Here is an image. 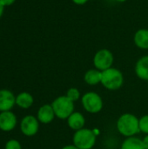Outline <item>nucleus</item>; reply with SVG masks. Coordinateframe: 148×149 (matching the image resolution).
<instances>
[{
	"label": "nucleus",
	"mask_w": 148,
	"mask_h": 149,
	"mask_svg": "<svg viewBox=\"0 0 148 149\" xmlns=\"http://www.w3.org/2000/svg\"><path fill=\"white\" fill-rule=\"evenodd\" d=\"M117 130L119 133L128 138L140 133L139 119L133 113H124L117 120Z\"/></svg>",
	"instance_id": "f257e3e1"
},
{
	"label": "nucleus",
	"mask_w": 148,
	"mask_h": 149,
	"mask_svg": "<svg viewBox=\"0 0 148 149\" xmlns=\"http://www.w3.org/2000/svg\"><path fill=\"white\" fill-rule=\"evenodd\" d=\"M123 83L124 76L119 69L111 67L102 72L101 84L107 90H118L123 86Z\"/></svg>",
	"instance_id": "f03ea898"
},
{
	"label": "nucleus",
	"mask_w": 148,
	"mask_h": 149,
	"mask_svg": "<svg viewBox=\"0 0 148 149\" xmlns=\"http://www.w3.org/2000/svg\"><path fill=\"white\" fill-rule=\"evenodd\" d=\"M97 134L94 130L82 128L75 131L72 138L73 145L79 149H92L96 143Z\"/></svg>",
	"instance_id": "7ed1b4c3"
},
{
	"label": "nucleus",
	"mask_w": 148,
	"mask_h": 149,
	"mask_svg": "<svg viewBox=\"0 0 148 149\" xmlns=\"http://www.w3.org/2000/svg\"><path fill=\"white\" fill-rule=\"evenodd\" d=\"M51 107L56 117L60 120H67L68 117L74 113V102L66 96H59L55 99L51 103Z\"/></svg>",
	"instance_id": "20e7f679"
},
{
	"label": "nucleus",
	"mask_w": 148,
	"mask_h": 149,
	"mask_svg": "<svg viewBox=\"0 0 148 149\" xmlns=\"http://www.w3.org/2000/svg\"><path fill=\"white\" fill-rule=\"evenodd\" d=\"M84 109L90 113H98L103 108L102 98L95 92H88L81 98Z\"/></svg>",
	"instance_id": "39448f33"
},
{
	"label": "nucleus",
	"mask_w": 148,
	"mask_h": 149,
	"mask_svg": "<svg viewBox=\"0 0 148 149\" xmlns=\"http://www.w3.org/2000/svg\"><path fill=\"white\" fill-rule=\"evenodd\" d=\"M113 60V55L111 51L107 49H101L95 53L93 58V65L96 69L103 72L112 67Z\"/></svg>",
	"instance_id": "423d86ee"
},
{
	"label": "nucleus",
	"mask_w": 148,
	"mask_h": 149,
	"mask_svg": "<svg viewBox=\"0 0 148 149\" xmlns=\"http://www.w3.org/2000/svg\"><path fill=\"white\" fill-rule=\"evenodd\" d=\"M20 127H21L22 133L24 135L33 136L38 131V127H39L38 120L36 119L34 116H31V115L25 116L21 121Z\"/></svg>",
	"instance_id": "0eeeda50"
},
{
	"label": "nucleus",
	"mask_w": 148,
	"mask_h": 149,
	"mask_svg": "<svg viewBox=\"0 0 148 149\" xmlns=\"http://www.w3.org/2000/svg\"><path fill=\"white\" fill-rule=\"evenodd\" d=\"M17 124V118L11 112L6 111L0 113V129L4 132H9L14 129Z\"/></svg>",
	"instance_id": "6e6552de"
},
{
	"label": "nucleus",
	"mask_w": 148,
	"mask_h": 149,
	"mask_svg": "<svg viewBox=\"0 0 148 149\" xmlns=\"http://www.w3.org/2000/svg\"><path fill=\"white\" fill-rule=\"evenodd\" d=\"M16 103L13 93L8 90H0V111L6 112L11 109Z\"/></svg>",
	"instance_id": "1a4fd4ad"
},
{
	"label": "nucleus",
	"mask_w": 148,
	"mask_h": 149,
	"mask_svg": "<svg viewBox=\"0 0 148 149\" xmlns=\"http://www.w3.org/2000/svg\"><path fill=\"white\" fill-rule=\"evenodd\" d=\"M55 113L51 105H44L42 106L38 112V120L43 124L51 123L55 118Z\"/></svg>",
	"instance_id": "9d476101"
},
{
	"label": "nucleus",
	"mask_w": 148,
	"mask_h": 149,
	"mask_svg": "<svg viewBox=\"0 0 148 149\" xmlns=\"http://www.w3.org/2000/svg\"><path fill=\"white\" fill-rule=\"evenodd\" d=\"M85 124V116L81 113H79V112L72 113L67 119L68 127L74 131H78V130L84 128Z\"/></svg>",
	"instance_id": "9b49d317"
},
{
	"label": "nucleus",
	"mask_w": 148,
	"mask_h": 149,
	"mask_svg": "<svg viewBox=\"0 0 148 149\" xmlns=\"http://www.w3.org/2000/svg\"><path fill=\"white\" fill-rule=\"evenodd\" d=\"M135 73L140 79L148 81V56H143L137 61Z\"/></svg>",
	"instance_id": "f8f14e48"
},
{
	"label": "nucleus",
	"mask_w": 148,
	"mask_h": 149,
	"mask_svg": "<svg viewBox=\"0 0 148 149\" xmlns=\"http://www.w3.org/2000/svg\"><path fill=\"white\" fill-rule=\"evenodd\" d=\"M133 40L137 47L143 50L148 49V30L140 29L137 31L134 34Z\"/></svg>",
	"instance_id": "ddd939ff"
},
{
	"label": "nucleus",
	"mask_w": 148,
	"mask_h": 149,
	"mask_svg": "<svg viewBox=\"0 0 148 149\" xmlns=\"http://www.w3.org/2000/svg\"><path fill=\"white\" fill-rule=\"evenodd\" d=\"M102 72L98 69H90L88 70L84 76V80L86 84L90 86H95L101 83Z\"/></svg>",
	"instance_id": "4468645a"
},
{
	"label": "nucleus",
	"mask_w": 148,
	"mask_h": 149,
	"mask_svg": "<svg viewBox=\"0 0 148 149\" xmlns=\"http://www.w3.org/2000/svg\"><path fill=\"white\" fill-rule=\"evenodd\" d=\"M120 149H146L142 140L133 136L126 138L121 144Z\"/></svg>",
	"instance_id": "2eb2a0df"
},
{
	"label": "nucleus",
	"mask_w": 148,
	"mask_h": 149,
	"mask_svg": "<svg viewBox=\"0 0 148 149\" xmlns=\"http://www.w3.org/2000/svg\"><path fill=\"white\" fill-rule=\"evenodd\" d=\"M33 97L29 93H21L16 98V104L21 108L27 109L33 104Z\"/></svg>",
	"instance_id": "dca6fc26"
},
{
	"label": "nucleus",
	"mask_w": 148,
	"mask_h": 149,
	"mask_svg": "<svg viewBox=\"0 0 148 149\" xmlns=\"http://www.w3.org/2000/svg\"><path fill=\"white\" fill-rule=\"evenodd\" d=\"M69 100H71L72 101L75 102L77 100H79V99L80 98V92L78 88L75 87H71L67 90L66 95H65Z\"/></svg>",
	"instance_id": "f3484780"
},
{
	"label": "nucleus",
	"mask_w": 148,
	"mask_h": 149,
	"mask_svg": "<svg viewBox=\"0 0 148 149\" xmlns=\"http://www.w3.org/2000/svg\"><path fill=\"white\" fill-rule=\"evenodd\" d=\"M139 126L141 133L148 134V114L143 115L140 119H139Z\"/></svg>",
	"instance_id": "a211bd4d"
},
{
	"label": "nucleus",
	"mask_w": 148,
	"mask_h": 149,
	"mask_svg": "<svg viewBox=\"0 0 148 149\" xmlns=\"http://www.w3.org/2000/svg\"><path fill=\"white\" fill-rule=\"evenodd\" d=\"M5 149H21V145L17 141L10 140L6 143Z\"/></svg>",
	"instance_id": "6ab92c4d"
},
{
	"label": "nucleus",
	"mask_w": 148,
	"mask_h": 149,
	"mask_svg": "<svg viewBox=\"0 0 148 149\" xmlns=\"http://www.w3.org/2000/svg\"><path fill=\"white\" fill-rule=\"evenodd\" d=\"M1 2L4 6H8V5L12 4L15 2V0H1Z\"/></svg>",
	"instance_id": "aec40b11"
},
{
	"label": "nucleus",
	"mask_w": 148,
	"mask_h": 149,
	"mask_svg": "<svg viewBox=\"0 0 148 149\" xmlns=\"http://www.w3.org/2000/svg\"><path fill=\"white\" fill-rule=\"evenodd\" d=\"M72 2L78 5H82V4H85V3H87L88 0H72Z\"/></svg>",
	"instance_id": "412c9836"
},
{
	"label": "nucleus",
	"mask_w": 148,
	"mask_h": 149,
	"mask_svg": "<svg viewBox=\"0 0 148 149\" xmlns=\"http://www.w3.org/2000/svg\"><path fill=\"white\" fill-rule=\"evenodd\" d=\"M142 141H143V144H144L145 148L148 149V134H147V135L144 137V139L142 140Z\"/></svg>",
	"instance_id": "4be33fe9"
},
{
	"label": "nucleus",
	"mask_w": 148,
	"mask_h": 149,
	"mask_svg": "<svg viewBox=\"0 0 148 149\" xmlns=\"http://www.w3.org/2000/svg\"><path fill=\"white\" fill-rule=\"evenodd\" d=\"M61 149H79L76 146L74 145H67V146H65L64 148H62Z\"/></svg>",
	"instance_id": "5701e85b"
},
{
	"label": "nucleus",
	"mask_w": 148,
	"mask_h": 149,
	"mask_svg": "<svg viewBox=\"0 0 148 149\" xmlns=\"http://www.w3.org/2000/svg\"><path fill=\"white\" fill-rule=\"evenodd\" d=\"M3 8H4V5L2 3V2H1V0H0V17H2V15H3Z\"/></svg>",
	"instance_id": "b1692460"
},
{
	"label": "nucleus",
	"mask_w": 148,
	"mask_h": 149,
	"mask_svg": "<svg viewBox=\"0 0 148 149\" xmlns=\"http://www.w3.org/2000/svg\"><path fill=\"white\" fill-rule=\"evenodd\" d=\"M117 2H120V3H123V2H126V0H116Z\"/></svg>",
	"instance_id": "393cba45"
},
{
	"label": "nucleus",
	"mask_w": 148,
	"mask_h": 149,
	"mask_svg": "<svg viewBox=\"0 0 148 149\" xmlns=\"http://www.w3.org/2000/svg\"><path fill=\"white\" fill-rule=\"evenodd\" d=\"M147 82H148V81H147Z\"/></svg>",
	"instance_id": "a878e982"
}]
</instances>
